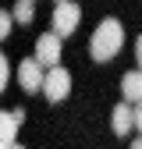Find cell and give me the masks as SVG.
<instances>
[{
	"mask_svg": "<svg viewBox=\"0 0 142 149\" xmlns=\"http://www.w3.org/2000/svg\"><path fill=\"white\" fill-rule=\"evenodd\" d=\"M121 46H124V25L117 22V18H103V22L96 25V32H93V39H89L93 61H100V64L114 61L121 53Z\"/></svg>",
	"mask_w": 142,
	"mask_h": 149,
	"instance_id": "6da1fadb",
	"label": "cell"
},
{
	"mask_svg": "<svg viewBox=\"0 0 142 149\" xmlns=\"http://www.w3.org/2000/svg\"><path fill=\"white\" fill-rule=\"evenodd\" d=\"M43 96H46L50 103H61V100H68V96H71V71H68V68H61V64L46 68Z\"/></svg>",
	"mask_w": 142,
	"mask_h": 149,
	"instance_id": "7a4b0ae2",
	"label": "cell"
},
{
	"mask_svg": "<svg viewBox=\"0 0 142 149\" xmlns=\"http://www.w3.org/2000/svg\"><path fill=\"white\" fill-rule=\"evenodd\" d=\"M78 22H82V7H78V4H71V0H61V4L53 7L50 25H53V32H57L61 39H68V36L78 29Z\"/></svg>",
	"mask_w": 142,
	"mask_h": 149,
	"instance_id": "3957f363",
	"label": "cell"
},
{
	"mask_svg": "<svg viewBox=\"0 0 142 149\" xmlns=\"http://www.w3.org/2000/svg\"><path fill=\"white\" fill-rule=\"evenodd\" d=\"M43 78H46V71H43V64L36 57H25L18 64V85L25 92H43Z\"/></svg>",
	"mask_w": 142,
	"mask_h": 149,
	"instance_id": "277c9868",
	"label": "cell"
},
{
	"mask_svg": "<svg viewBox=\"0 0 142 149\" xmlns=\"http://www.w3.org/2000/svg\"><path fill=\"white\" fill-rule=\"evenodd\" d=\"M36 61H39L43 68L61 64V36L57 32H46V36L36 39Z\"/></svg>",
	"mask_w": 142,
	"mask_h": 149,
	"instance_id": "5b68a950",
	"label": "cell"
},
{
	"mask_svg": "<svg viewBox=\"0 0 142 149\" xmlns=\"http://www.w3.org/2000/svg\"><path fill=\"white\" fill-rule=\"evenodd\" d=\"M132 128H135V107L124 100V103H117V107L110 110V132H114L117 139H124Z\"/></svg>",
	"mask_w": 142,
	"mask_h": 149,
	"instance_id": "8992f818",
	"label": "cell"
},
{
	"mask_svg": "<svg viewBox=\"0 0 142 149\" xmlns=\"http://www.w3.org/2000/svg\"><path fill=\"white\" fill-rule=\"evenodd\" d=\"M22 121H25V110L22 107H14V110H0V139L4 142H14L18 139V128H22Z\"/></svg>",
	"mask_w": 142,
	"mask_h": 149,
	"instance_id": "52a82bcc",
	"label": "cell"
},
{
	"mask_svg": "<svg viewBox=\"0 0 142 149\" xmlns=\"http://www.w3.org/2000/svg\"><path fill=\"white\" fill-rule=\"evenodd\" d=\"M121 92H124L128 103H142V68L128 71V74L121 78Z\"/></svg>",
	"mask_w": 142,
	"mask_h": 149,
	"instance_id": "ba28073f",
	"label": "cell"
},
{
	"mask_svg": "<svg viewBox=\"0 0 142 149\" xmlns=\"http://www.w3.org/2000/svg\"><path fill=\"white\" fill-rule=\"evenodd\" d=\"M11 14H14V22H18V25H29L32 18H36V0H18Z\"/></svg>",
	"mask_w": 142,
	"mask_h": 149,
	"instance_id": "9c48e42d",
	"label": "cell"
},
{
	"mask_svg": "<svg viewBox=\"0 0 142 149\" xmlns=\"http://www.w3.org/2000/svg\"><path fill=\"white\" fill-rule=\"evenodd\" d=\"M11 25H14V14H11V11H0V39L11 36Z\"/></svg>",
	"mask_w": 142,
	"mask_h": 149,
	"instance_id": "30bf717a",
	"label": "cell"
},
{
	"mask_svg": "<svg viewBox=\"0 0 142 149\" xmlns=\"http://www.w3.org/2000/svg\"><path fill=\"white\" fill-rule=\"evenodd\" d=\"M7 82H11V64H7L4 57H0V92L7 89Z\"/></svg>",
	"mask_w": 142,
	"mask_h": 149,
	"instance_id": "8fae6325",
	"label": "cell"
},
{
	"mask_svg": "<svg viewBox=\"0 0 142 149\" xmlns=\"http://www.w3.org/2000/svg\"><path fill=\"white\" fill-rule=\"evenodd\" d=\"M135 128H139V135H142V103H135Z\"/></svg>",
	"mask_w": 142,
	"mask_h": 149,
	"instance_id": "7c38bea8",
	"label": "cell"
},
{
	"mask_svg": "<svg viewBox=\"0 0 142 149\" xmlns=\"http://www.w3.org/2000/svg\"><path fill=\"white\" fill-rule=\"evenodd\" d=\"M135 61H139V68H142V36L135 39Z\"/></svg>",
	"mask_w": 142,
	"mask_h": 149,
	"instance_id": "4fadbf2b",
	"label": "cell"
},
{
	"mask_svg": "<svg viewBox=\"0 0 142 149\" xmlns=\"http://www.w3.org/2000/svg\"><path fill=\"white\" fill-rule=\"evenodd\" d=\"M132 149H142V135H139V139H135V142H132Z\"/></svg>",
	"mask_w": 142,
	"mask_h": 149,
	"instance_id": "5bb4252c",
	"label": "cell"
},
{
	"mask_svg": "<svg viewBox=\"0 0 142 149\" xmlns=\"http://www.w3.org/2000/svg\"><path fill=\"white\" fill-rule=\"evenodd\" d=\"M0 149H11V142H4V139H0Z\"/></svg>",
	"mask_w": 142,
	"mask_h": 149,
	"instance_id": "9a60e30c",
	"label": "cell"
},
{
	"mask_svg": "<svg viewBox=\"0 0 142 149\" xmlns=\"http://www.w3.org/2000/svg\"><path fill=\"white\" fill-rule=\"evenodd\" d=\"M11 149H25V146H18V142H11Z\"/></svg>",
	"mask_w": 142,
	"mask_h": 149,
	"instance_id": "2e32d148",
	"label": "cell"
},
{
	"mask_svg": "<svg viewBox=\"0 0 142 149\" xmlns=\"http://www.w3.org/2000/svg\"><path fill=\"white\" fill-rule=\"evenodd\" d=\"M57 4H61V0H57Z\"/></svg>",
	"mask_w": 142,
	"mask_h": 149,
	"instance_id": "e0dca14e",
	"label": "cell"
}]
</instances>
